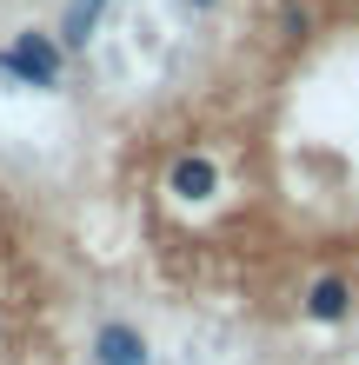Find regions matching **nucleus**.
Wrapping results in <instances>:
<instances>
[{
	"instance_id": "1",
	"label": "nucleus",
	"mask_w": 359,
	"mask_h": 365,
	"mask_svg": "<svg viewBox=\"0 0 359 365\" xmlns=\"http://www.w3.org/2000/svg\"><path fill=\"white\" fill-rule=\"evenodd\" d=\"M60 60H67L60 34L27 27L14 47H0V80H7V87H27V93H54L60 87Z\"/></svg>"
},
{
	"instance_id": "2",
	"label": "nucleus",
	"mask_w": 359,
	"mask_h": 365,
	"mask_svg": "<svg viewBox=\"0 0 359 365\" xmlns=\"http://www.w3.org/2000/svg\"><path fill=\"white\" fill-rule=\"evenodd\" d=\"M93 365H153V346H146V332L126 326V319H100V332H93Z\"/></svg>"
},
{
	"instance_id": "3",
	"label": "nucleus",
	"mask_w": 359,
	"mask_h": 365,
	"mask_svg": "<svg viewBox=\"0 0 359 365\" xmlns=\"http://www.w3.org/2000/svg\"><path fill=\"white\" fill-rule=\"evenodd\" d=\"M166 192L186 206H206L220 192V160H206V153H180L173 166H166Z\"/></svg>"
},
{
	"instance_id": "4",
	"label": "nucleus",
	"mask_w": 359,
	"mask_h": 365,
	"mask_svg": "<svg viewBox=\"0 0 359 365\" xmlns=\"http://www.w3.org/2000/svg\"><path fill=\"white\" fill-rule=\"evenodd\" d=\"M306 319L313 326H346L353 319V279L346 272H320L306 286Z\"/></svg>"
},
{
	"instance_id": "5",
	"label": "nucleus",
	"mask_w": 359,
	"mask_h": 365,
	"mask_svg": "<svg viewBox=\"0 0 359 365\" xmlns=\"http://www.w3.org/2000/svg\"><path fill=\"white\" fill-rule=\"evenodd\" d=\"M113 0H60V47L80 53V47H93V34H100V20H107Z\"/></svg>"
},
{
	"instance_id": "6",
	"label": "nucleus",
	"mask_w": 359,
	"mask_h": 365,
	"mask_svg": "<svg viewBox=\"0 0 359 365\" xmlns=\"http://www.w3.org/2000/svg\"><path fill=\"white\" fill-rule=\"evenodd\" d=\"M280 34H286V47H306L313 40V14L300 7V0H280Z\"/></svg>"
},
{
	"instance_id": "7",
	"label": "nucleus",
	"mask_w": 359,
	"mask_h": 365,
	"mask_svg": "<svg viewBox=\"0 0 359 365\" xmlns=\"http://www.w3.org/2000/svg\"><path fill=\"white\" fill-rule=\"evenodd\" d=\"M186 7H200V14H206V7H220V0H186Z\"/></svg>"
}]
</instances>
